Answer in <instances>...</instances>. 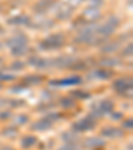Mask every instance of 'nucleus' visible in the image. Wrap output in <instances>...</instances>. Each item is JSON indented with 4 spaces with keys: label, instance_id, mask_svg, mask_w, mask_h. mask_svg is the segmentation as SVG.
<instances>
[{
    "label": "nucleus",
    "instance_id": "a211bd4d",
    "mask_svg": "<svg viewBox=\"0 0 133 150\" xmlns=\"http://www.w3.org/2000/svg\"><path fill=\"white\" fill-rule=\"evenodd\" d=\"M0 79H1V80H6V81H8V80H14V76H12V74L0 73Z\"/></svg>",
    "mask_w": 133,
    "mask_h": 150
},
{
    "label": "nucleus",
    "instance_id": "6e6552de",
    "mask_svg": "<svg viewBox=\"0 0 133 150\" xmlns=\"http://www.w3.org/2000/svg\"><path fill=\"white\" fill-rule=\"evenodd\" d=\"M81 80L79 77H71L67 80H59V81H52V85H72V84H80Z\"/></svg>",
    "mask_w": 133,
    "mask_h": 150
},
{
    "label": "nucleus",
    "instance_id": "412c9836",
    "mask_svg": "<svg viewBox=\"0 0 133 150\" xmlns=\"http://www.w3.org/2000/svg\"><path fill=\"white\" fill-rule=\"evenodd\" d=\"M23 65H24L23 62H15L12 68H15V69H21V68H23Z\"/></svg>",
    "mask_w": 133,
    "mask_h": 150
},
{
    "label": "nucleus",
    "instance_id": "423d86ee",
    "mask_svg": "<svg viewBox=\"0 0 133 150\" xmlns=\"http://www.w3.org/2000/svg\"><path fill=\"white\" fill-rule=\"evenodd\" d=\"M101 134L104 137H107V138H115V137H121L122 132L119 130L117 127H105L101 132Z\"/></svg>",
    "mask_w": 133,
    "mask_h": 150
},
{
    "label": "nucleus",
    "instance_id": "1a4fd4ad",
    "mask_svg": "<svg viewBox=\"0 0 133 150\" xmlns=\"http://www.w3.org/2000/svg\"><path fill=\"white\" fill-rule=\"evenodd\" d=\"M52 4H53L52 0H40L39 3L35 6V9L39 11V12H43V11H46V9H48Z\"/></svg>",
    "mask_w": 133,
    "mask_h": 150
},
{
    "label": "nucleus",
    "instance_id": "f8f14e48",
    "mask_svg": "<svg viewBox=\"0 0 133 150\" xmlns=\"http://www.w3.org/2000/svg\"><path fill=\"white\" fill-rule=\"evenodd\" d=\"M95 76L97 79H101V80H105V79H109L112 76V72L109 71H105V69H99V71L95 72Z\"/></svg>",
    "mask_w": 133,
    "mask_h": 150
},
{
    "label": "nucleus",
    "instance_id": "ddd939ff",
    "mask_svg": "<svg viewBox=\"0 0 133 150\" xmlns=\"http://www.w3.org/2000/svg\"><path fill=\"white\" fill-rule=\"evenodd\" d=\"M27 51V44H23V45H17V47H12V53L15 56H20V54L26 53Z\"/></svg>",
    "mask_w": 133,
    "mask_h": 150
},
{
    "label": "nucleus",
    "instance_id": "aec40b11",
    "mask_svg": "<svg viewBox=\"0 0 133 150\" xmlns=\"http://www.w3.org/2000/svg\"><path fill=\"white\" fill-rule=\"evenodd\" d=\"M124 127H128V129H132V120H128V121L124 122Z\"/></svg>",
    "mask_w": 133,
    "mask_h": 150
},
{
    "label": "nucleus",
    "instance_id": "7ed1b4c3",
    "mask_svg": "<svg viewBox=\"0 0 133 150\" xmlns=\"http://www.w3.org/2000/svg\"><path fill=\"white\" fill-rule=\"evenodd\" d=\"M113 88L116 92L119 93H127L128 91L132 89V79H128V77H124V79H119L117 81H115Z\"/></svg>",
    "mask_w": 133,
    "mask_h": 150
},
{
    "label": "nucleus",
    "instance_id": "39448f33",
    "mask_svg": "<svg viewBox=\"0 0 133 150\" xmlns=\"http://www.w3.org/2000/svg\"><path fill=\"white\" fill-rule=\"evenodd\" d=\"M51 125H52V121H49L46 117V118H41L37 122H35V124L32 125V129H33V130H48L49 127H51Z\"/></svg>",
    "mask_w": 133,
    "mask_h": 150
},
{
    "label": "nucleus",
    "instance_id": "9b49d317",
    "mask_svg": "<svg viewBox=\"0 0 133 150\" xmlns=\"http://www.w3.org/2000/svg\"><path fill=\"white\" fill-rule=\"evenodd\" d=\"M8 23L9 24H26V23H28V17L27 16H16V17L9 19Z\"/></svg>",
    "mask_w": 133,
    "mask_h": 150
},
{
    "label": "nucleus",
    "instance_id": "f03ea898",
    "mask_svg": "<svg viewBox=\"0 0 133 150\" xmlns=\"http://www.w3.org/2000/svg\"><path fill=\"white\" fill-rule=\"evenodd\" d=\"M96 125V121H95L92 117H87V118H81L80 121H77L76 124L72 125L73 127V132H87V130H92L93 126Z\"/></svg>",
    "mask_w": 133,
    "mask_h": 150
},
{
    "label": "nucleus",
    "instance_id": "0eeeda50",
    "mask_svg": "<svg viewBox=\"0 0 133 150\" xmlns=\"http://www.w3.org/2000/svg\"><path fill=\"white\" fill-rule=\"evenodd\" d=\"M102 145H104V141L100 138H88L84 142V146L89 147V149H96L97 146H102Z\"/></svg>",
    "mask_w": 133,
    "mask_h": 150
},
{
    "label": "nucleus",
    "instance_id": "2eb2a0df",
    "mask_svg": "<svg viewBox=\"0 0 133 150\" xmlns=\"http://www.w3.org/2000/svg\"><path fill=\"white\" fill-rule=\"evenodd\" d=\"M26 81H29V82H32V84H37V82H40L41 81V77H36V76H28L26 79Z\"/></svg>",
    "mask_w": 133,
    "mask_h": 150
},
{
    "label": "nucleus",
    "instance_id": "f3484780",
    "mask_svg": "<svg viewBox=\"0 0 133 150\" xmlns=\"http://www.w3.org/2000/svg\"><path fill=\"white\" fill-rule=\"evenodd\" d=\"M59 150H79L75 145H71V144H68V145H65V146H63V147H60Z\"/></svg>",
    "mask_w": 133,
    "mask_h": 150
},
{
    "label": "nucleus",
    "instance_id": "20e7f679",
    "mask_svg": "<svg viewBox=\"0 0 133 150\" xmlns=\"http://www.w3.org/2000/svg\"><path fill=\"white\" fill-rule=\"evenodd\" d=\"M112 109H113V104H112V101L110 100H104V101H101L99 105H97L96 108V112L97 117L102 116V114H107L109 113V112H112Z\"/></svg>",
    "mask_w": 133,
    "mask_h": 150
},
{
    "label": "nucleus",
    "instance_id": "f257e3e1",
    "mask_svg": "<svg viewBox=\"0 0 133 150\" xmlns=\"http://www.w3.org/2000/svg\"><path fill=\"white\" fill-rule=\"evenodd\" d=\"M63 44H64V37L61 35H55L40 42V48L44 51H51V49H57L63 47Z\"/></svg>",
    "mask_w": 133,
    "mask_h": 150
},
{
    "label": "nucleus",
    "instance_id": "6ab92c4d",
    "mask_svg": "<svg viewBox=\"0 0 133 150\" xmlns=\"http://www.w3.org/2000/svg\"><path fill=\"white\" fill-rule=\"evenodd\" d=\"M132 54V45L129 44V47H127L124 51V53H122V56H130Z\"/></svg>",
    "mask_w": 133,
    "mask_h": 150
},
{
    "label": "nucleus",
    "instance_id": "4be33fe9",
    "mask_svg": "<svg viewBox=\"0 0 133 150\" xmlns=\"http://www.w3.org/2000/svg\"><path fill=\"white\" fill-rule=\"evenodd\" d=\"M3 150H14V149H12V147H4Z\"/></svg>",
    "mask_w": 133,
    "mask_h": 150
},
{
    "label": "nucleus",
    "instance_id": "dca6fc26",
    "mask_svg": "<svg viewBox=\"0 0 133 150\" xmlns=\"http://www.w3.org/2000/svg\"><path fill=\"white\" fill-rule=\"evenodd\" d=\"M61 104L64 105L65 108H71L72 105H73V101H72V98H64V100H61Z\"/></svg>",
    "mask_w": 133,
    "mask_h": 150
},
{
    "label": "nucleus",
    "instance_id": "4468645a",
    "mask_svg": "<svg viewBox=\"0 0 133 150\" xmlns=\"http://www.w3.org/2000/svg\"><path fill=\"white\" fill-rule=\"evenodd\" d=\"M72 96H79V98H88L89 94L81 91H75V92H72Z\"/></svg>",
    "mask_w": 133,
    "mask_h": 150
},
{
    "label": "nucleus",
    "instance_id": "9d476101",
    "mask_svg": "<svg viewBox=\"0 0 133 150\" xmlns=\"http://www.w3.org/2000/svg\"><path fill=\"white\" fill-rule=\"evenodd\" d=\"M35 144H36V138H35L33 136H26L21 139V146H23L24 149H29V147H32Z\"/></svg>",
    "mask_w": 133,
    "mask_h": 150
}]
</instances>
